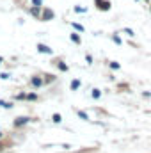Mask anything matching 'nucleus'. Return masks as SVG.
Returning <instances> with one entry per match:
<instances>
[{
  "mask_svg": "<svg viewBox=\"0 0 151 153\" xmlns=\"http://www.w3.org/2000/svg\"><path fill=\"white\" fill-rule=\"evenodd\" d=\"M53 18H55V13H53L52 9H44V11L41 13V18H39V20H41V22H50V20H53Z\"/></svg>",
  "mask_w": 151,
  "mask_h": 153,
  "instance_id": "f257e3e1",
  "label": "nucleus"
},
{
  "mask_svg": "<svg viewBox=\"0 0 151 153\" xmlns=\"http://www.w3.org/2000/svg\"><path fill=\"white\" fill-rule=\"evenodd\" d=\"M96 7L100 11H109L110 9V2L109 0H96Z\"/></svg>",
  "mask_w": 151,
  "mask_h": 153,
  "instance_id": "f03ea898",
  "label": "nucleus"
},
{
  "mask_svg": "<svg viewBox=\"0 0 151 153\" xmlns=\"http://www.w3.org/2000/svg\"><path fill=\"white\" fill-rule=\"evenodd\" d=\"M29 121H30V117H16V119H14V128H20V126L27 125Z\"/></svg>",
  "mask_w": 151,
  "mask_h": 153,
  "instance_id": "7ed1b4c3",
  "label": "nucleus"
},
{
  "mask_svg": "<svg viewBox=\"0 0 151 153\" xmlns=\"http://www.w3.org/2000/svg\"><path fill=\"white\" fill-rule=\"evenodd\" d=\"M30 84H32V85H34V87H39V85H43V84H44V80H43V78H41V76H32V78H30Z\"/></svg>",
  "mask_w": 151,
  "mask_h": 153,
  "instance_id": "20e7f679",
  "label": "nucleus"
},
{
  "mask_svg": "<svg viewBox=\"0 0 151 153\" xmlns=\"http://www.w3.org/2000/svg\"><path fill=\"white\" fill-rule=\"evenodd\" d=\"M38 52H41V53H52V48H48L43 43H38Z\"/></svg>",
  "mask_w": 151,
  "mask_h": 153,
  "instance_id": "39448f33",
  "label": "nucleus"
},
{
  "mask_svg": "<svg viewBox=\"0 0 151 153\" xmlns=\"http://www.w3.org/2000/svg\"><path fill=\"white\" fill-rule=\"evenodd\" d=\"M30 14L36 16V18H41V7H39V5H34V7L30 9Z\"/></svg>",
  "mask_w": 151,
  "mask_h": 153,
  "instance_id": "423d86ee",
  "label": "nucleus"
},
{
  "mask_svg": "<svg viewBox=\"0 0 151 153\" xmlns=\"http://www.w3.org/2000/svg\"><path fill=\"white\" fill-rule=\"evenodd\" d=\"M55 64H57V68H59L61 71H68V64H64L62 61H55Z\"/></svg>",
  "mask_w": 151,
  "mask_h": 153,
  "instance_id": "0eeeda50",
  "label": "nucleus"
},
{
  "mask_svg": "<svg viewBox=\"0 0 151 153\" xmlns=\"http://www.w3.org/2000/svg\"><path fill=\"white\" fill-rule=\"evenodd\" d=\"M71 41H73V43H76V45H80V43H82V39H80V36H78L76 32H73V34H71Z\"/></svg>",
  "mask_w": 151,
  "mask_h": 153,
  "instance_id": "6e6552de",
  "label": "nucleus"
},
{
  "mask_svg": "<svg viewBox=\"0 0 151 153\" xmlns=\"http://www.w3.org/2000/svg\"><path fill=\"white\" fill-rule=\"evenodd\" d=\"M91 94H93V98H94V100H98V98L101 96V91H100V89H93V93H91Z\"/></svg>",
  "mask_w": 151,
  "mask_h": 153,
  "instance_id": "1a4fd4ad",
  "label": "nucleus"
},
{
  "mask_svg": "<svg viewBox=\"0 0 151 153\" xmlns=\"http://www.w3.org/2000/svg\"><path fill=\"white\" fill-rule=\"evenodd\" d=\"M70 87H71V91H76V89H78V87H80V80H73V82H71V85H70Z\"/></svg>",
  "mask_w": 151,
  "mask_h": 153,
  "instance_id": "9d476101",
  "label": "nucleus"
},
{
  "mask_svg": "<svg viewBox=\"0 0 151 153\" xmlns=\"http://www.w3.org/2000/svg\"><path fill=\"white\" fill-rule=\"evenodd\" d=\"M0 105H2L4 109H11V107H13V103H11V102H4V100L0 102Z\"/></svg>",
  "mask_w": 151,
  "mask_h": 153,
  "instance_id": "9b49d317",
  "label": "nucleus"
},
{
  "mask_svg": "<svg viewBox=\"0 0 151 153\" xmlns=\"http://www.w3.org/2000/svg\"><path fill=\"white\" fill-rule=\"evenodd\" d=\"M52 119H53V123H61V121H62L61 114H53V116H52Z\"/></svg>",
  "mask_w": 151,
  "mask_h": 153,
  "instance_id": "f8f14e48",
  "label": "nucleus"
},
{
  "mask_svg": "<svg viewBox=\"0 0 151 153\" xmlns=\"http://www.w3.org/2000/svg\"><path fill=\"white\" fill-rule=\"evenodd\" d=\"M78 116H80V117H82V119H84V121H89V116L85 114V112H84V111H78Z\"/></svg>",
  "mask_w": 151,
  "mask_h": 153,
  "instance_id": "ddd939ff",
  "label": "nucleus"
},
{
  "mask_svg": "<svg viewBox=\"0 0 151 153\" xmlns=\"http://www.w3.org/2000/svg\"><path fill=\"white\" fill-rule=\"evenodd\" d=\"M110 68H112V70H119V68H121V64H119V62H115V61H112V62H110Z\"/></svg>",
  "mask_w": 151,
  "mask_h": 153,
  "instance_id": "4468645a",
  "label": "nucleus"
},
{
  "mask_svg": "<svg viewBox=\"0 0 151 153\" xmlns=\"http://www.w3.org/2000/svg\"><path fill=\"white\" fill-rule=\"evenodd\" d=\"M124 34H128L130 38H133V36H135V32H133L132 29H124Z\"/></svg>",
  "mask_w": 151,
  "mask_h": 153,
  "instance_id": "2eb2a0df",
  "label": "nucleus"
},
{
  "mask_svg": "<svg viewBox=\"0 0 151 153\" xmlns=\"http://www.w3.org/2000/svg\"><path fill=\"white\" fill-rule=\"evenodd\" d=\"M16 100H27V94L25 93H20V94H16Z\"/></svg>",
  "mask_w": 151,
  "mask_h": 153,
  "instance_id": "dca6fc26",
  "label": "nucleus"
},
{
  "mask_svg": "<svg viewBox=\"0 0 151 153\" xmlns=\"http://www.w3.org/2000/svg\"><path fill=\"white\" fill-rule=\"evenodd\" d=\"M27 100L34 102V100H38V94H34V93H32V94H29V96H27Z\"/></svg>",
  "mask_w": 151,
  "mask_h": 153,
  "instance_id": "f3484780",
  "label": "nucleus"
},
{
  "mask_svg": "<svg viewBox=\"0 0 151 153\" xmlns=\"http://www.w3.org/2000/svg\"><path fill=\"white\" fill-rule=\"evenodd\" d=\"M73 29L80 30V32H84V27H82V25H78V23H73Z\"/></svg>",
  "mask_w": 151,
  "mask_h": 153,
  "instance_id": "a211bd4d",
  "label": "nucleus"
},
{
  "mask_svg": "<svg viewBox=\"0 0 151 153\" xmlns=\"http://www.w3.org/2000/svg\"><path fill=\"white\" fill-rule=\"evenodd\" d=\"M46 76V80H44V82H53V80H55V76L53 75H44Z\"/></svg>",
  "mask_w": 151,
  "mask_h": 153,
  "instance_id": "6ab92c4d",
  "label": "nucleus"
},
{
  "mask_svg": "<svg viewBox=\"0 0 151 153\" xmlns=\"http://www.w3.org/2000/svg\"><path fill=\"white\" fill-rule=\"evenodd\" d=\"M112 39L115 41V43H117V45H121V38H119L117 34H114V36H112Z\"/></svg>",
  "mask_w": 151,
  "mask_h": 153,
  "instance_id": "aec40b11",
  "label": "nucleus"
},
{
  "mask_svg": "<svg viewBox=\"0 0 151 153\" xmlns=\"http://www.w3.org/2000/svg\"><path fill=\"white\" fill-rule=\"evenodd\" d=\"M85 61H87L89 64H93V57H91V55H85Z\"/></svg>",
  "mask_w": 151,
  "mask_h": 153,
  "instance_id": "412c9836",
  "label": "nucleus"
},
{
  "mask_svg": "<svg viewBox=\"0 0 151 153\" xmlns=\"http://www.w3.org/2000/svg\"><path fill=\"white\" fill-rule=\"evenodd\" d=\"M0 78H4V80H7V78H9V73H2V75H0Z\"/></svg>",
  "mask_w": 151,
  "mask_h": 153,
  "instance_id": "4be33fe9",
  "label": "nucleus"
},
{
  "mask_svg": "<svg viewBox=\"0 0 151 153\" xmlns=\"http://www.w3.org/2000/svg\"><path fill=\"white\" fill-rule=\"evenodd\" d=\"M32 4L34 5H41V0H32Z\"/></svg>",
  "mask_w": 151,
  "mask_h": 153,
  "instance_id": "5701e85b",
  "label": "nucleus"
},
{
  "mask_svg": "<svg viewBox=\"0 0 151 153\" xmlns=\"http://www.w3.org/2000/svg\"><path fill=\"white\" fill-rule=\"evenodd\" d=\"M2 148H4V144H0V152H2Z\"/></svg>",
  "mask_w": 151,
  "mask_h": 153,
  "instance_id": "b1692460",
  "label": "nucleus"
},
{
  "mask_svg": "<svg viewBox=\"0 0 151 153\" xmlns=\"http://www.w3.org/2000/svg\"><path fill=\"white\" fill-rule=\"evenodd\" d=\"M150 11H151V2H150Z\"/></svg>",
  "mask_w": 151,
  "mask_h": 153,
  "instance_id": "393cba45",
  "label": "nucleus"
},
{
  "mask_svg": "<svg viewBox=\"0 0 151 153\" xmlns=\"http://www.w3.org/2000/svg\"><path fill=\"white\" fill-rule=\"evenodd\" d=\"M2 61H4V59H2V57H0V62H2Z\"/></svg>",
  "mask_w": 151,
  "mask_h": 153,
  "instance_id": "a878e982",
  "label": "nucleus"
},
{
  "mask_svg": "<svg viewBox=\"0 0 151 153\" xmlns=\"http://www.w3.org/2000/svg\"><path fill=\"white\" fill-rule=\"evenodd\" d=\"M146 2H150V0H146Z\"/></svg>",
  "mask_w": 151,
  "mask_h": 153,
  "instance_id": "bb28decb",
  "label": "nucleus"
},
{
  "mask_svg": "<svg viewBox=\"0 0 151 153\" xmlns=\"http://www.w3.org/2000/svg\"><path fill=\"white\" fill-rule=\"evenodd\" d=\"M0 137H2V134H0Z\"/></svg>",
  "mask_w": 151,
  "mask_h": 153,
  "instance_id": "cd10ccee",
  "label": "nucleus"
}]
</instances>
